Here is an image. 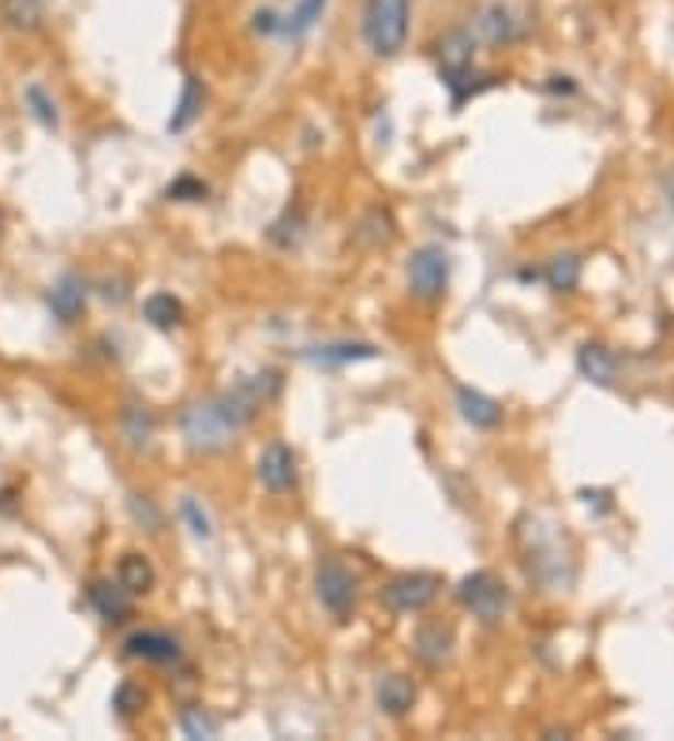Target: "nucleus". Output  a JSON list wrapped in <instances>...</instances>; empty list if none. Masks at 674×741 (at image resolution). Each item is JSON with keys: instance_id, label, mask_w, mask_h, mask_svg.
<instances>
[{"instance_id": "1", "label": "nucleus", "mask_w": 674, "mask_h": 741, "mask_svg": "<svg viewBox=\"0 0 674 741\" xmlns=\"http://www.w3.org/2000/svg\"><path fill=\"white\" fill-rule=\"evenodd\" d=\"M521 539V554H525V573L532 576L540 588H566L570 584V554L562 547V539L551 532V525H543L540 517H525L517 528Z\"/></svg>"}, {"instance_id": "2", "label": "nucleus", "mask_w": 674, "mask_h": 741, "mask_svg": "<svg viewBox=\"0 0 674 741\" xmlns=\"http://www.w3.org/2000/svg\"><path fill=\"white\" fill-rule=\"evenodd\" d=\"M244 427L236 424L229 416V408L222 405V397H206V401H195V405H188L180 412V435H184L188 450L191 453H222L233 446V438L240 435Z\"/></svg>"}, {"instance_id": "3", "label": "nucleus", "mask_w": 674, "mask_h": 741, "mask_svg": "<svg viewBox=\"0 0 674 741\" xmlns=\"http://www.w3.org/2000/svg\"><path fill=\"white\" fill-rule=\"evenodd\" d=\"M408 0H363L360 34L375 57H397L408 42Z\"/></svg>"}, {"instance_id": "4", "label": "nucleus", "mask_w": 674, "mask_h": 741, "mask_svg": "<svg viewBox=\"0 0 674 741\" xmlns=\"http://www.w3.org/2000/svg\"><path fill=\"white\" fill-rule=\"evenodd\" d=\"M458 603L464 610H469L472 618H480V621H498L506 615V607H509V588H506V581L498 573H491V570H476V573H469V576H461V584H458Z\"/></svg>"}, {"instance_id": "5", "label": "nucleus", "mask_w": 674, "mask_h": 741, "mask_svg": "<svg viewBox=\"0 0 674 741\" xmlns=\"http://www.w3.org/2000/svg\"><path fill=\"white\" fill-rule=\"evenodd\" d=\"M442 592L439 573H401L386 588H379V603L394 615H416V610L431 607Z\"/></svg>"}, {"instance_id": "6", "label": "nucleus", "mask_w": 674, "mask_h": 741, "mask_svg": "<svg viewBox=\"0 0 674 741\" xmlns=\"http://www.w3.org/2000/svg\"><path fill=\"white\" fill-rule=\"evenodd\" d=\"M408 289H413V296L420 300H439L446 285H450V259H446L442 247L427 244L420 251L408 255Z\"/></svg>"}, {"instance_id": "7", "label": "nucleus", "mask_w": 674, "mask_h": 741, "mask_svg": "<svg viewBox=\"0 0 674 741\" xmlns=\"http://www.w3.org/2000/svg\"><path fill=\"white\" fill-rule=\"evenodd\" d=\"M315 596L334 618L345 621L352 610V603H357V576L345 570L337 558H323L315 570Z\"/></svg>"}, {"instance_id": "8", "label": "nucleus", "mask_w": 674, "mask_h": 741, "mask_svg": "<svg viewBox=\"0 0 674 741\" xmlns=\"http://www.w3.org/2000/svg\"><path fill=\"white\" fill-rule=\"evenodd\" d=\"M472 38L484 42V45H514L517 38H525L528 31V20L525 15H517L514 8L503 4V0H491V4H484L476 12V20H472Z\"/></svg>"}, {"instance_id": "9", "label": "nucleus", "mask_w": 674, "mask_h": 741, "mask_svg": "<svg viewBox=\"0 0 674 741\" xmlns=\"http://www.w3.org/2000/svg\"><path fill=\"white\" fill-rule=\"evenodd\" d=\"M259 483L267 487L270 494H289L296 487V453L289 450L285 442H270L267 450L259 453Z\"/></svg>"}, {"instance_id": "10", "label": "nucleus", "mask_w": 674, "mask_h": 741, "mask_svg": "<svg viewBox=\"0 0 674 741\" xmlns=\"http://www.w3.org/2000/svg\"><path fill=\"white\" fill-rule=\"evenodd\" d=\"M413 652H416V659H420L424 666L442 671V666L450 663V655H453V629L446 626V621H424V626L416 629V637H413Z\"/></svg>"}, {"instance_id": "11", "label": "nucleus", "mask_w": 674, "mask_h": 741, "mask_svg": "<svg viewBox=\"0 0 674 741\" xmlns=\"http://www.w3.org/2000/svg\"><path fill=\"white\" fill-rule=\"evenodd\" d=\"M127 659H147V663H177L180 659V640L161 633V629H135L124 640Z\"/></svg>"}, {"instance_id": "12", "label": "nucleus", "mask_w": 674, "mask_h": 741, "mask_svg": "<svg viewBox=\"0 0 674 741\" xmlns=\"http://www.w3.org/2000/svg\"><path fill=\"white\" fill-rule=\"evenodd\" d=\"M435 57H439V76L472 68V57H476V38H472L469 26H453V31H446L442 38L435 42Z\"/></svg>"}, {"instance_id": "13", "label": "nucleus", "mask_w": 674, "mask_h": 741, "mask_svg": "<svg viewBox=\"0 0 674 741\" xmlns=\"http://www.w3.org/2000/svg\"><path fill=\"white\" fill-rule=\"evenodd\" d=\"M577 371L596 386H615L618 379V356L599 341H588L577 349Z\"/></svg>"}, {"instance_id": "14", "label": "nucleus", "mask_w": 674, "mask_h": 741, "mask_svg": "<svg viewBox=\"0 0 674 741\" xmlns=\"http://www.w3.org/2000/svg\"><path fill=\"white\" fill-rule=\"evenodd\" d=\"M375 704H379V711H386V716H394V719L408 716L416 704L413 678H405V674H386V678L375 685Z\"/></svg>"}, {"instance_id": "15", "label": "nucleus", "mask_w": 674, "mask_h": 741, "mask_svg": "<svg viewBox=\"0 0 674 741\" xmlns=\"http://www.w3.org/2000/svg\"><path fill=\"white\" fill-rule=\"evenodd\" d=\"M458 408H461L464 424L480 427V431H491V427H498V419H503V405L472 386H458Z\"/></svg>"}, {"instance_id": "16", "label": "nucleus", "mask_w": 674, "mask_h": 741, "mask_svg": "<svg viewBox=\"0 0 674 741\" xmlns=\"http://www.w3.org/2000/svg\"><path fill=\"white\" fill-rule=\"evenodd\" d=\"M87 307V289L83 281L76 278V273H68V278H60L57 285L49 289V311L60 318L64 326H71L79 315H83Z\"/></svg>"}, {"instance_id": "17", "label": "nucleus", "mask_w": 674, "mask_h": 741, "mask_svg": "<svg viewBox=\"0 0 674 741\" xmlns=\"http://www.w3.org/2000/svg\"><path fill=\"white\" fill-rule=\"evenodd\" d=\"M307 360L318 368H341V363H357V360H375L379 349L368 341H334V345H315L304 352Z\"/></svg>"}, {"instance_id": "18", "label": "nucleus", "mask_w": 674, "mask_h": 741, "mask_svg": "<svg viewBox=\"0 0 674 741\" xmlns=\"http://www.w3.org/2000/svg\"><path fill=\"white\" fill-rule=\"evenodd\" d=\"M87 596H90V607L105 621H121L127 618V610H132V592H127L121 581H94Z\"/></svg>"}, {"instance_id": "19", "label": "nucleus", "mask_w": 674, "mask_h": 741, "mask_svg": "<svg viewBox=\"0 0 674 741\" xmlns=\"http://www.w3.org/2000/svg\"><path fill=\"white\" fill-rule=\"evenodd\" d=\"M0 20L15 34H34L45 23V4L42 0H0Z\"/></svg>"}, {"instance_id": "20", "label": "nucleus", "mask_w": 674, "mask_h": 741, "mask_svg": "<svg viewBox=\"0 0 674 741\" xmlns=\"http://www.w3.org/2000/svg\"><path fill=\"white\" fill-rule=\"evenodd\" d=\"M116 581L124 584L132 596H147V592L154 588V581H158V573H154L150 558L147 554H124L121 565H116Z\"/></svg>"}, {"instance_id": "21", "label": "nucleus", "mask_w": 674, "mask_h": 741, "mask_svg": "<svg viewBox=\"0 0 674 741\" xmlns=\"http://www.w3.org/2000/svg\"><path fill=\"white\" fill-rule=\"evenodd\" d=\"M203 102H206V90L203 82H199L195 76L184 79V90H180V102H177V113L169 116V132H188L191 124L199 121V113H203Z\"/></svg>"}, {"instance_id": "22", "label": "nucleus", "mask_w": 674, "mask_h": 741, "mask_svg": "<svg viewBox=\"0 0 674 741\" xmlns=\"http://www.w3.org/2000/svg\"><path fill=\"white\" fill-rule=\"evenodd\" d=\"M323 12H326V0H296L293 12L281 20L278 34L281 38H304V34L323 20Z\"/></svg>"}, {"instance_id": "23", "label": "nucleus", "mask_w": 674, "mask_h": 741, "mask_svg": "<svg viewBox=\"0 0 674 741\" xmlns=\"http://www.w3.org/2000/svg\"><path fill=\"white\" fill-rule=\"evenodd\" d=\"M121 431L127 438L132 450H147L150 438H154V416L143 405H124L121 412Z\"/></svg>"}, {"instance_id": "24", "label": "nucleus", "mask_w": 674, "mask_h": 741, "mask_svg": "<svg viewBox=\"0 0 674 741\" xmlns=\"http://www.w3.org/2000/svg\"><path fill=\"white\" fill-rule=\"evenodd\" d=\"M143 315H147L150 326L172 329L184 318V304H180L177 296H169V292H154V296H147V304H143Z\"/></svg>"}, {"instance_id": "25", "label": "nucleus", "mask_w": 674, "mask_h": 741, "mask_svg": "<svg viewBox=\"0 0 674 741\" xmlns=\"http://www.w3.org/2000/svg\"><path fill=\"white\" fill-rule=\"evenodd\" d=\"M543 281H548L554 292H573L581 281V259L577 255H554L548 270H543Z\"/></svg>"}, {"instance_id": "26", "label": "nucleus", "mask_w": 674, "mask_h": 741, "mask_svg": "<svg viewBox=\"0 0 674 741\" xmlns=\"http://www.w3.org/2000/svg\"><path fill=\"white\" fill-rule=\"evenodd\" d=\"M23 102L31 109V116L38 121L42 127H57L60 124V113H57V102H53V94L42 87V82H31V87L23 90Z\"/></svg>"}, {"instance_id": "27", "label": "nucleus", "mask_w": 674, "mask_h": 741, "mask_svg": "<svg viewBox=\"0 0 674 741\" xmlns=\"http://www.w3.org/2000/svg\"><path fill=\"white\" fill-rule=\"evenodd\" d=\"M113 708H116V716H121V719L139 716V711L147 708V689H143V685H135V682H121V685H116V693H113Z\"/></svg>"}, {"instance_id": "28", "label": "nucleus", "mask_w": 674, "mask_h": 741, "mask_svg": "<svg viewBox=\"0 0 674 741\" xmlns=\"http://www.w3.org/2000/svg\"><path fill=\"white\" fill-rule=\"evenodd\" d=\"M180 517H184V525L191 528V536H195V539H211L214 536L211 514H206V509L199 506V498H191V494H184V502H180Z\"/></svg>"}, {"instance_id": "29", "label": "nucleus", "mask_w": 674, "mask_h": 741, "mask_svg": "<svg viewBox=\"0 0 674 741\" xmlns=\"http://www.w3.org/2000/svg\"><path fill=\"white\" fill-rule=\"evenodd\" d=\"M180 730H184L188 738H214L217 722L206 716L203 708H184V711H180Z\"/></svg>"}, {"instance_id": "30", "label": "nucleus", "mask_w": 674, "mask_h": 741, "mask_svg": "<svg viewBox=\"0 0 674 741\" xmlns=\"http://www.w3.org/2000/svg\"><path fill=\"white\" fill-rule=\"evenodd\" d=\"M127 506H132V517L139 520L147 532H158V528H161V509L154 506L147 494H132V498H127Z\"/></svg>"}, {"instance_id": "31", "label": "nucleus", "mask_w": 674, "mask_h": 741, "mask_svg": "<svg viewBox=\"0 0 674 741\" xmlns=\"http://www.w3.org/2000/svg\"><path fill=\"white\" fill-rule=\"evenodd\" d=\"M166 195L177 199V203H199V199L206 195V184H203V180H195V177H177L169 184Z\"/></svg>"}, {"instance_id": "32", "label": "nucleus", "mask_w": 674, "mask_h": 741, "mask_svg": "<svg viewBox=\"0 0 674 741\" xmlns=\"http://www.w3.org/2000/svg\"><path fill=\"white\" fill-rule=\"evenodd\" d=\"M360 228L363 236H371V244H386L390 236H394V222H390V214H382V210H371Z\"/></svg>"}, {"instance_id": "33", "label": "nucleus", "mask_w": 674, "mask_h": 741, "mask_svg": "<svg viewBox=\"0 0 674 741\" xmlns=\"http://www.w3.org/2000/svg\"><path fill=\"white\" fill-rule=\"evenodd\" d=\"M278 26H281V20L270 8H262V12H255V31L259 34H278Z\"/></svg>"}, {"instance_id": "34", "label": "nucleus", "mask_w": 674, "mask_h": 741, "mask_svg": "<svg viewBox=\"0 0 674 741\" xmlns=\"http://www.w3.org/2000/svg\"><path fill=\"white\" fill-rule=\"evenodd\" d=\"M667 203H671V210H674V172L667 177Z\"/></svg>"}, {"instance_id": "35", "label": "nucleus", "mask_w": 674, "mask_h": 741, "mask_svg": "<svg viewBox=\"0 0 674 741\" xmlns=\"http://www.w3.org/2000/svg\"><path fill=\"white\" fill-rule=\"evenodd\" d=\"M0 233H4V214H0Z\"/></svg>"}]
</instances>
